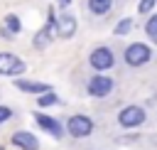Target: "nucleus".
Here are the masks:
<instances>
[{
	"label": "nucleus",
	"instance_id": "obj_12",
	"mask_svg": "<svg viewBox=\"0 0 157 150\" xmlns=\"http://www.w3.org/2000/svg\"><path fill=\"white\" fill-rule=\"evenodd\" d=\"M5 22H7V30H10V32H20V20H17L15 15H7Z\"/></svg>",
	"mask_w": 157,
	"mask_h": 150
},
{
	"label": "nucleus",
	"instance_id": "obj_11",
	"mask_svg": "<svg viewBox=\"0 0 157 150\" xmlns=\"http://www.w3.org/2000/svg\"><path fill=\"white\" fill-rule=\"evenodd\" d=\"M88 7H91L96 15H103V12H108L110 0H88Z\"/></svg>",
	"mask_w": 157,
	"mask_h": 150
},
{
	"label": "nucleus",
	"instance_id": "obj_18",
	"mask_svg": "<svg viewBox=\"0 0 157 150\" xmlns=\"http://www.w3.org/2000/svg\"><path fill=\"white\" fill-rule=\"evenodd\" d=\"M59 5H69V0H59Z\"/></svg>",
	"mask_w": 157,
	"mask_h": 150
},
{
	"label": "nucleus",
	"instance_id": "obj_9",
	"mask_svg": "<svg viewBox=\"0 0 157 150\" xmlns=\"http://www.w3.org/2000/svg\"><path fill=\"white\" fill-rule=\"evenodd\" d=\"M37 123L42 125V128H47L52 135H61V123L59 120H54V118H49V116H37Z\"/></svg>",
	"mask_w": 157,
	"mask_h": 150
},
{
	"label": "nucleus",
	"instance_id": "obj_10",
	"mask_svg": "<svg viewBox=\"0 0 157 150\" xmlns=\"http://www.w3.org/2000/svg\"><path fill=\"white\" fill-rule=\"evenodd\" d=\"M15 86L17 89H22V91H32V93H39V91H49V86L47 84H32V81H15Z\"/></svg>",
	"mask_w": 157,
	"mask_h": 150
},
{
	"label": "nucleus",
	"instance_id": "obj_15",
	"mask_svg": "<svg viewBox=\"0 0 157 150\" xmlns=\"http://www.w3.org/2000/svg\"><path fill=\"white\" fill-rule=\"evenodd\" d=\"M147 34H152L155 39H157V17H150V22H147Z\"/></svg>",
	"mask_w": 157,
	"mask_h": 150
},
{
	"label": "nucleus",
	"instance_id": "obj_14",
	"mask_svg": "<svg viewBox=\"0 0 157 150\" xmlns=\"http://www.w3.org/2000/svg\"><path fill=\"white\" fill-rule=\"evenodd\" d=\"M130 27H132V20H130V17H125V20H123V22L115 27V34H125Z\"/></svg>",
	"mask_w": 157,
	"mask_h": 150
},
{
	"label": "nucleus",
	"instance_id": "obj_13",
	"mask_svg": "<svg viewBox=\"0 0 157 150\" xmlns=\"http://www.w3.org/2000/svg\"><path fill=\"white\" fill-rule=\"evenodd\" d=\"M56 101H59V98H56L54 93H49V91H47V96H39V98H37L39 106H52V103H56Z\"/></svg>",
	"mask_w": 157,
	"mask_h": 150
},
{
	"label": "nucleus",
	"instance_id": "obj_3",
	"mask_svg": "<svg viewBox=\"0 0 157 150\" xmlns=\"http://www.w3.org/2000/svg\"><path fill=\"white\" fill-rule=\"evenodd\" d=\"M125 59H128V64H132V66L145 64V61L150 59V49H147L145 44H130L128 52H125Z\"/></svg>",
	"mask_w": 157,
	"mask_h": 150
},
{
	"label": "nucleus",
	"instance_id": "obj_1",
	"mask_svg": "<svg viewBox=\"0 0 157 150\" xmlns=\"http://www.w3.org/2000/svg\"><path fill=\"white\" fill-rule=\"evenodd\" d=\"M25 71V61L10 52H0V74H22Z\"/></svg>",
	"mask_w": 157,
	"mask_h": 150
},
{
	"label": "nucleus",
	"instance_id": "obj_4",
	"mask_svg": "<svg viewBox=\"0 0 157 150\" xmlns=\"http://www.w3.org/2000/svg\"><path fill=\"white\" fill-rule=\"evenodd\" d=\"M91 128H93V123H91L86 116H74V118L69 120V133H71V135H76V138L88 135V133H91Z\"/></svg>",
	"mask_w": 157,
	"mask_h": 150
},
{
	"label": "nucleus",
	"instance_id": "obj_7",
	"mask_svg": "<svg viewBox=\"0 0 157 150\" xmlns=\"http://www.w3.org/2000/svg\"><path fill=\"white\" fill-rule=\"evenodd\" d=\"M91 64H93L96 69H108V66H113V54H110V49H105V47L96 49V52L91 54Z\"/></svg>",
	"mask_w": 157,
	"mask_h": 150
},
{
	"label": "nucleus",
	"instance_id": "obj_16",
	"mask_svg": "<svg viewBox=\"0 0 157 150\" xmlns=\"http://www.w3.org/2000/svg\"><path fill=\"white\" fill-rule=\"evenodd\" d=\"M152 7H155V0H142L140 2V12H150Z\"/></svg>",
	"mask_w": 157,
	"mask_h": 150
},
{
	"label": "nucleus",
	"instance_id": "obj_17",
	"mask_svg": "<svg viewBox=\"0 0 157 150\" xmlns=\"http://www.w3.org/2000/svg\"><path fill=\"white\" fill-rule=\"evenodd\" d=\"M10 118V108H5V106H0V123H5Z\"/></svg>",
	"mask_w": 157,
	"mask_h": 150
},
{
	"label": "nucleus",
	"instance_id": "obj_5",
	"mask_svg": "<svg viewBox=\"0 0 157 150\" xmlns=\"http://www.w3.org/2000/svg\"><path fill=\"white\" fill-rule=\"evenodd\" d=\"M110 89H113V81H110L108 76H93V79H91V84H88L91 96H105Z\"/></svg>",
	"mask_w": 157,
	"mask_h": 150
},
{
	"label": "nucleus",
	"instance_id": "obj_2",
	"mask_svg": "<svg viewBox=\"0 0 157 150\" xmlns=\"http://www.w3.org/2000/svg\"><path fill=\"white\" fill-rule=\"evenodd\" d=\"M142 120H145V111H142V108H137V106H128V108H123V111H120V123H123L125 128L140 125Z\"/></svg>",
	"mask_w": 157,
	"mask_h": 150
},
{
	"label": "nucleus",
	"instance_id": "obj_8",
	"mask_svg": "<svg viewBox=\"0 0 157 150\" xmlns=\"http://www.w3.org/2000/svg\"><path fill=\"white\" fill-rule=\"evenodd\" d=\"M12 143H15L17 148H22V150H37V148H39L37 138H34L32 133H27V130H22V133H15V135H12Z\"/></svg>",
	"mask_w": 157,
	"mask_h": 150
},
{
	"label": "nucleus",
	"instance_id": "obj_6",
	"mask_svg": "<svg viewBox=\"0 0 157 150\" xmlns=\"http://www.w3.org/2000/svg\"><path fill=\"white\" fill-rule=\"evenodd\" d=\"M56 32H59V37H74V32H76V20H74L71 15H59V17H56Z\"/></svg>",
	"mask_w": 157,
	"mask_h": 150
}]
</instances>
